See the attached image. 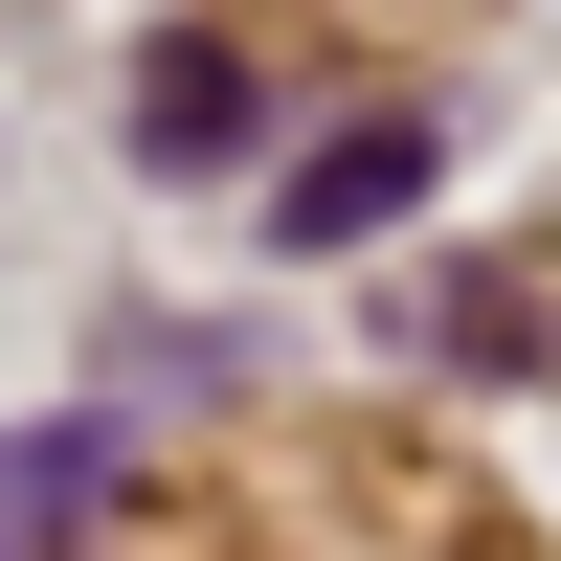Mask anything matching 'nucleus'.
I'll return each mask as SVG.
<instances>
[{
  "mask_svg": "<svg viewBox=\"0 0 561 561\" xmlns=\"http://www.w3.org/2000/svg\"><path fill=\"white\" fill-rule=\"evenodd\" d=\"M404 180H427V135H337V158H314V180H270V225H293V248H359V225H404Z\"/></svg>",
  "mask_w": 561,
  "mask_h": 561,
  "instance_id": "nucleus-1",
  "label": "nucleus"
}]
</instances>
